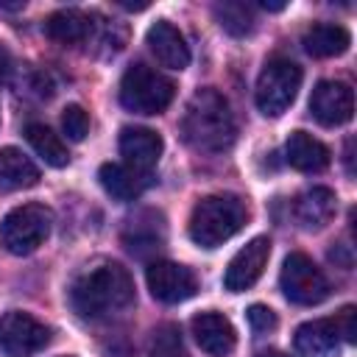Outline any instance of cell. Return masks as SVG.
Returning <instances> with one entry per match:
<instances>
[{
  "instance_id": "obj_7",
  "label": "cell",
  "mask_w": 357,
  "mask_h": 357,
  "mask_svg": "<svg viewBox=\"0 0 357 357\" xmlns=\"http://www.w3.org/2000/svg\"><path fill=\"white\" fill-rule=\"evenodd\" d=\"M279 284H282V293L293 304H301V307L321 304L329 296V282H326L324 271L301 251H293L284 257Z\"/></svg>"
},
{
  "instance_id": "obj_19",
  "label": "cell",
  "mask_w": 357,
  "mask_h": 357,
  "mask_svg": "<svg viewBox=\"0 0 357 357\" xmlns=\"http://www.w3.org/2000/svg\"><path fill=\"white\" fill-rule=\"evenodd\" d=\"M301 45L315 59H332V56H340V53L349 50L351 33L343 25H335V22H315L312 28H307Z\"/></svg>"
},
{
  "instance_id": "obj_21",
  "label": "cell",
  "mask_w": 357,
  "mask_h": 357,
  "mask_svg": "<svg viewBox=\"0 0 357 357\" xmlns=\"http://www.w3.org/2000/svg\"><path fill=\"white\" fill-rule=\"evenodd\" d=\"M39 181V167L20 148H0V184L8 190H28Z\"/></svg>"
},
{
  "instance_id": "obj_24",
  "label": "cell",
  "mask_w": 357,
  "mask_h": 357,
  "mask_svg": "<svg viewBox=\"0 0 357 357\" xmlns=\"http://www.w3.org/2000/svg\"><path fill=\"white\" fill-rule=\"evenodd\" d=\"M148 357H187L181 329L176 324H159L148 340Z\"/></svg>"
},
{
  "instance_id": "obj_5",
  "label": "cell",
  "mask_w": 357,
  "mask_h": 357,
  "mask_svg": "<svg viewBox=\"0 0 357 357\" xmlns=\"http://www.w3.org/2000/svg\"><path fill=\"white\" fill-rule=\"evenodd\" d=\"M301 78L304 75H301V67L296 61L273 56L257 78V92H254L257 109L265 117H282L293 106V100L301 89Z\"/></svg>"
},
{
  "instance_id": "obj_2",
  "label": "cell",
  "mask_w": 357,
  "mask_h": 357,
  "mask_svg": "<svg viewBox=\"0 0 357 357\" xmlns=\"http://www.w3.org/2000/svg\"><path fill=\"white\" fill-rule=\"evenodd\" d=\"M237 123L229 100L218 89H198L181 117V137L190 148L204 153H220L234 142Z\"/></svg>"
},
{
  "instance_id": "obj_14",
  "label": "cell",
  "mask_w": 357,
  "mask_h": 357,
  "mask_svg": "<svg viewBox=\"0 0 357 357\" xmlns=\"http://www.w3.org/2000/svg\"><path fill=\"white\" fill-rule=\"evenodd\" d=\"M162 137L151 128H139V126H128L120 131V153L126 159L128 167H134L137 173H151L162 156Z\"/></svg>"
},
{
  "instance_id": "obj_22",
  "label": "cell",
  "mask_w": 357,
  "mask_h": 357,
  "mask_svg": "<svg viewBox=\"0 0 357 357\" xmlns=\"http://www.w3.org/2000/svg\"><path fill=\"white\" fill-rule=\"evenodd\" d=\"M25 137H28L31 148L36 151V156H42L50 167H64L70 162V151H67L64 139L45 123H31L25 128Z\"/></svg>"
},
{
  "instance_id": "obj_13",
  "label": "cell",
  "mask_w": 357,
  "mask_h": 357,
  "mask_svg": "<svg viewBox=\"0 0 357 357\" xmlns=\"http://www.w3.org/2000/svg\"><path fill=\"white\" fill-rule=\"evenodd\" d=\"M145 42L151 47V53L156 56V61L162 67H170V70H184L190 64V45L184 39V33L167 22V20H156L148 33H145Z\"/></svg>"
},
{
  "instance_id": "obj_15",
  "label": "cell",
  "mask_w": 357,
  "mask_h": 357,
  "mask_svg": "<svg viewBox=\"0 0 357 357\" xmlns=\"http://www.w3.org/2000/svg\"><path fill=\"white\" fill-rule=\"evenodd\" d=\"M296 351L298 357H337L340 354V337L335 332L332 318L307 321L296 329Z\"/></svg>"
},
{
  "instance_id": "obj_1",
  "label": "cell",
  "mask_w": 357,
  "mask_h": 357,
  "mask_svg": "<svg viewBox=\"0 0 357 357\" xmlns=\"http://www.w3.org/2000/svg\"><path fill=\"white\" fill-rule=\"evenodd\" d=\"M70 304L84 318H103L134 304V279L120 262H98L81 271L70 287Z\"/></svg>"
},
{
  "instance_id": "obj_8",
  "label": "cell",
  "mask_w": 357,
  "mask_h": 357,
  "mask_svg": "<svg viewBox=\"0 0 357 357\" xmlns=\"http://www.w3.org/2000/svg\"><path fill=\"white\" fill-rule=\"evenodd\" d=\"M50 343V329L22 310H8L0 318V349L8 357H31Z\"/></svg>"
},
{
  "instance_id": "obj_29",
  "label": "cell",
  "mask_w": 357,
  "mask_h": 357,
  "mask_svg": "<svg viewBox=\"0 0 357 357\" xmlns=\"http://www.w3.org/2000/svg\"><path fill=\"white\" fill-rule=\"evenodd\" d=\"M257 357H287V354H282V351H273V349H271V351H262V354H257Z\"/></svg>"
},
{
  "instance_id": "obj_23",
  "label": "cell",
  "mask_w": 357,
  "mask_h": 357,
  "mask_svg": "<svg viewBox=\"0 0 357 357\" xmlns=\"http://www.w3.org/2000/svg\"><path fill=\"white\" fill-rule=\"evenodd\" d=\"M215 17H218V25L231 36H245L254 31V14L245 3H218Z\"/></svg>"
},
{
  "instance_id": "obj_20",
  "label": "cell",
  "mask_w": 357,
  "mask_h": 357,
  "mask_svg": "<svg viewBox=\"0 0 357 357\" xmlns=\"http://www.w3.org/2000/svg\"><path fill=\"white\" fill-rule=\"evenodd\" d=\"M45 33L59 45H81L92 33V20L78 8H61L45 20Z\"/></svg>"
},
{
  "instance_id": "obj_11",
  "label": "cell",
  "mask_w": 357,
  "mask_h": 357,
  "mask_svg": "<svg viewBox=\"0 0 357 357\" xmlns=\"http://www.w3.org/2000/svg\"><path fill=\"white\" fill-rule=\"evenodd\" d=\"M310 112L321 126H343L354 114V92L343 81H318L310 95Z\"/></svg>"
},
{
  "instance_id": "obj_28",
  "label": "cell",
  "mask_w": 357,
  "mask_h": 357,
  "mask_svg": "<svg viewBox=\"0 0 357 357\" xmlns=\"http://www.w3.org/2000/svg\"><path fill=\"white\" fill-rule=\"evenodd\" d=\"M11 67H14L11 53H8V47H6V45H0V81H6V78L11 75Z\"/></svg>"
},
{
  "instance_id": "obj_26",
  "label": "cell",
  "mask_w": 357,
  "mask_h": 357,
  "mask_svg": "<svg viewBox=\"0 0 357 357\" xmlns=\"http://www.w3.org/2000/svg\"><path fill=\"white\" fill-rule=\"evenodd\" d=\"M245 318H248V326H251V332H257V335H268V332H273L276 329V312L271 310V307H265V304H251L248 307V312H245Z\"/></svg>"
},
{
  "instance_id": "obj_18",
  "label": "cell",
  "mask_w": 357,
  "mask_h": 357,
  "mask_svg": "<svg viewBox=\"0 0 357 357\" xmlns=\"http://www.w3.org/2000/svg\"><path fill=\"white\" fill-rule=\"evenodd\" d=\"M98 178H100V187L117 198V201H134L145 192L148 187V176L145 173H137L134 167L128 165H120V162H106L100 165L98 170Z\"/></svg>"
},
{
  "instance_id": "obj_27",
  "label": "cell",
  "mask_w": 357,
  "mask_h": 357,
  "mask_svg": "<svg viewBox=\"0 0 357 357\" xmlns=\"http://www.w3.org/2000/svg\"><path fill=\"white\" fill-rule=\"evenodd\" d=\"M354 307L351 304H346L335 318H332V324H335V332H337V337H343L346 343H354L357 340V326H354Z\"/></svg>"
},
{
  "instance_id": "obj_9",
  "label": "cell",
  "mask_w": 357,
  "mask_h": 357,
  "mask_svg": "<svg viewBox=\"0 0 357 357\" xmlns=\"http://www.w3.org/2000/svg\"><path fill=\"white\" fill-rule=\"evenodd\" d=\"M145 282L153 298H159L162 304H181L187 298L195 296L198 290V279L187 265L170 262V259H156L148 265L145 271Z\"/></svg>"
},
{
  "instance_id": "obj_17",
  "label": "cell",
  "mask_w": 357,
  "mask_h": 357,
  "mask_svg": "<svg viewBox=\"0 0 357 357\" xmlns=\"http://www.w3.org/2000/svg\"><path fill=\"white\" fill-rule=\"evenodd\" d=\"M335 209H337L335 192L329 187H312V190H307L296 198L293 215L301 223V229L315 231V229H324L335 218Z\"/></svg>"
},
{
  "instance_id": "obj_3",
  "label": "cell",
  "mask_w": 357,
  "mask_h": 357,
  "mask_svg": "<svg viewBox=\"0 0 357 357\" xmlns=\"http://www.w3.org/2000/svg\"><path fill=\"white\" fill-rule=\"evenodd\" d=\"M245 218H248V209L237 195H229V192L206 195L192 206L190 240L201 248H218L245 226Z\"/></svg>"
},
{
  "instance_id": "obj_16",
  "label": "cell",
  "mask_w": 357,
  "mask_h": 357,
  "mask_svg": "<svg viewBox=\"0 0 357 357\" xmlns=\"http://www.w3.org/2000/svg\"><path fill=\"white\" fill-rule=\"evenodd\" d=\"M284 159H287L290 167H296V170H301V173H321V170L329 167L332 153H329V148H326L321 139H315L312 134H307V131H293V134L287 137V145H284Z\"/></svg>"
},
{
  "instance_id": "obj_6",
  "label": "cell",
  "mask_w": 357,
  "mask_h": 357,
  "mask_svg": "<svg viewBox=\"0 0 357 357\" xmlns=\"http://www.w3.org/2000/svg\"><path fill=\"white\" fill-rule=\"evenodd\" d=\"M50 226H53V212L45 204L14 206L0 223V245L17 257L33 254L47 240Z\"/></svg>"
},
{
  "instance_id": "obj_10",
  "label": "cell",
  "mask_w": 357,
  "mask_h": 357,
  "mask_svg": "<svg viewBox=\"0 0 357 357\" xmlns=\"http://www.w3.org/2000/svg\"><path fill=\"white\" fill-rule=\"evenodd\" d=\"M271 259V240L268 237H254L248 240L226 265L223 273V287L229 293H243L251 284H257V279L262 276L265 265Z\"/></svg>"
},
{
  "instance_id": "obj_25",
  "label": "cell",
  "mask_w": 357,
  "mask_h": 357,
  "mask_svg": "<svg viewBox=\"0 0 357 357\" xmlns=\"http://www.w3.org/2000/svg\"><path fill=\"white\" fill-rule=\"evenodd\" d=\"M61 128H64L67 139L81 142L86 137V131H89V114H86V109L78 106V103H70L64 109V114H61Z\"/></svg>"
},
{
  "instance_id": "obj_4",
  "label": "cell",
  "mask_w": 357,
  "mask_h": 357,
  "mask_svg": "<svg viewBox=\"0 0 357 357\" xmlns=\"http://www.w3.org/2000/svg\"><path fill=\"white\" fill-rule=\"evenodd\" d=\"M176 95V84L159 70L137 61L120 78V103L134 114H162Z\"/></svg>"
},
{
  "instance_id": "obj_12",
  "label": "cell",
  "mask_w": 357,
  "mask_h": 357,
  "mask_svg": "<svg viewBox=\"0 0 357 357\" xmlns=\"http://www.w3.org/2000/svg\"><path fill=\"white\" fill-rule=\"evenodd\" d=\"M192 337L195 343L209 354V357H229L237 346V332L231 326V321L220 312H201L190 321Z\"/></svg>"
}]
</instances>
